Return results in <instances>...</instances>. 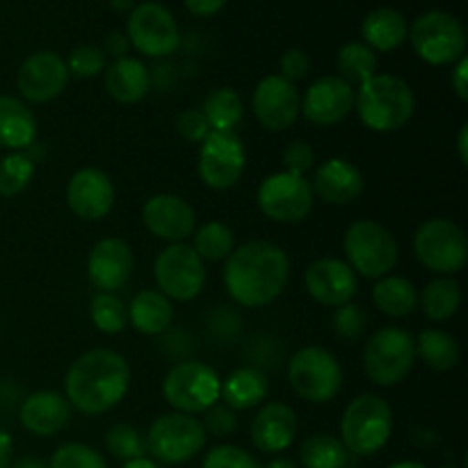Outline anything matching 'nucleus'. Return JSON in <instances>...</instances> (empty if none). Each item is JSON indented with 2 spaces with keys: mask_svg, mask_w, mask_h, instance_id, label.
Masks as SVG:
<instances>
[{
  "mask_svg": "<svg viewBox=\"0 0 468 468\" xmlns=\"http://www.w3.org/2000/svg\"><path fill=\"white\" fill-rule=\"evenodd\" d=\"M291 277L288 254L274 242L254 240L229 254L224 265V286L236 304L259 309L286 291Z\"/></svg>",
  "mask_w": 468,
  "mask_h": 468,
  "instance_id": "obj_1",
  "label": "nucleus"
},
{
  "mask_svg": "<svg viewBox=\"0 0 468 468\" xmlns=\"http://www.w3.org/2000/svg\"><path fill=\"white\" fill-rule=\"evenodd\" d=\"M128 384H131L128 361L119 352L99 347L78 356L67 370L64 398L82 414L99 416L123 400Z\"/></svg>",
  "mask_w": 468,
  "mask_h": 468,
  "instance_id": "obj_2",
  "label": "nucleus"
},
{
  "mask_svg": "<svg viewBox=\"0 0 468 468\" xmlns=\"http://www.w3.org/2000/svg\"><path fill=\"white\" fill-rule=\"evenodd\" d=\"M355 108L366 128L375 133H391L407 126L414 117L416 99L402 78L375 73L355 91Z\"/></svg>",
  "mask_w": 468,
  "mask_h": 468,
  "instance_id": "obj_3",
  "label": "nucleus"
},
{
  "mask_svg": "<svg viewBox=\"0 0 468 468\" xmlns=\"http://www.w3.org/2000/svg\"><path fill=\"white\" fill-rule=\"evenodd\" d=\"M393 432V411L387 400L364 393L346 407L341 419V441L350 455L368 457L382 451Z\"/></svg>",
  "mask_w": 468,
  "mask_h": 468,
  "instance_id": "obj_4",
  "label": "nucleus"
},
{
  "mask_svg": "<svg viewBox=\"0 0 468 468\" xmlns=\"http://www.w3.org/2000/svg\"><path fill=\"white\" fill-rule=\"evenodd\" d=\"M206 434L201 420L190 414H165L151 423L146 434V452L160 464H186L195 460L206 446Z\"/></svg>",
  "mask_w": 468,
  "mask_h": 468,
  "instance_id": "obj_5",
  "label": "nucleus"
},
{
  "mask_svg": "<svg viewBox=\"0 0 468 468\" xmlns=\"http://www.w3.org/2000/svg\"><path fill=\"white\" fill-rule=\"evenodd\" d=\"M347 265L366 279H382L396 268L398 242L388 229L373 219H359L343 238Z\"/></svg>",
  "mask_w": 468,
  "mask_h": 468,
  "instance_id": "obj_6",
  "label": "nucleus"
},
{
  "mask_svg": "<svg viewBox=\"0 0 468 468\" xmlns=\"http://www.w3.org/2000/svg\"><path fill=\"white\" fill-rule=\"evenodd\" d=\"M414 336L400 327H382L368 338L364 350V368L378 387H396L414 368Z\"/></svg>",
  "mask_w": 468,
  "mask_h": 468,
  "instance_id": "obj_7",
  "label": "nucleus"
},
{
  "mask_svg": "<svg viewBox=\"0 0 468 468\" xmlns=\"http://www.w3.org/2000/svg\"><path fill=\"white\" fill-rule=\"evenodd\" d=\"M288 379L300 398L314 405L334 400L343 387V370L336 356L318 346L297 350L288 361Z\"/></svg>",
  "mask_w": 468,
  "mask_h": 468,
  "instance_id": "obj_8",
  "label": "nucleus"
},
{
  "mask_svg": "<svg viewBox=\"0 0 468 468\" xmlns=\"http://www.w3.org/2000/svg\"><path fill=\"white\" fill-rule=\"evenodd\" d=\"M416 55L434 67L455 64L466 55V32L460 18L448 12H425L411 26L410 35Z\"/></svg>",
  "mask_w": 468,
  "mask_h": 468,
  "instance_id": "obj_9",
  "label": "nucleus"
},
{
  "mask_svg": "<svg viewBox=\"0 0 468 468\" xmlns=\"http://www.w3.org/2000/svg\"><path fill=\"white\" fill-rule=\"evenodd\" d=\"M219 382L210 366L201 361H181L167 373L163 396L178 414H204L219 400Z\"/></svg>",
  "mask_w": 468,
  "mask_h": 468,
  "instance_id": "obj_10",
  "label": "nucleus"
},
{
  "mask_svg": "<svg viewBox=\"0 0 468 468\" xmlns=\"http://www.w3.org/2000/svg\"><path fill=\"white\" fill-rule=\"evenodd\" d=\"M416 259L432 272L451 277L460 272L468 261V242L464 231L451 219H428L414 236Z\"/></svg>",
  "mask_w": 468,
  "mask_h": 468,
  "instance_id": "obj_11",
  "label": "nucleus"
},
{
  "mask_svg": "<svg viewBox=\"0 0 468 468\" xmlns=\"http://www.w3.org/2000/svg\"><path fill=\"white\" fill-rule=\"evenodd\" d=\"M154 277L158 291L176 302H190L201 295L206 283L204 261L186 242H174L165 247L154 265Z\"/></svg>",
  "mask_w": 468,
  "mask_h": 468,
  "instance_id": "obj_12",
  "label": "nucleus"
},
{
  "mask_svg": "<svg viewBox=\"0 0 468 468\" xmlns=\"http://www.w3.org/2000/svg\"><path fill=\"white\" fill-rule=\"evenodd\" d=\"M128 44L149 58H167L181 44L176 18L165 5L146 0L135 5L128 16Z\"/></svg>",
  "mask_w": 468,
  "mask_h": 468,
  "instance_id": "obj_13",
  "label": "nucleus"
},
{
  "mask_svg": "<svg viewBox=\"0 0 468 468\" xmlns=\"http://www.w3.org/2000/svg\"><path fill=\"white\" fill-rule=\"evenodd\" d=\"M259 208L272 222H302L314 208V190L304 176L279 172L265 178L259 187Z\"/></svg>",
  "mask_w": 468,
  "mask_h": 468,
  "instance_id": "obj_14",
  "label": "nucleus"
},
{
  "mask_svg": "<svg viewBox=\"0 0 468 468\" xmlns=\"http://www.w3.org/2000/svg\"><path fill=\"white\" fill-rule=\"evenodd\" d=\"M245 144L236 133L210 131L199 149V176L213 190H229L245 172Z\"/></svg>",
  "mask_w": 468,
  "mask_h": 468,
  "instance_id": "obj_15",
  "label": "nucleus"
},
{
  "mask_svg": "<svg viewBox=\"0 0 468 468\" xmlns=\"http://www.w3.org/2000/svg\"><path fill=\"white\" fill-rule=\"evenodd\" d=\"M69 82L67 59L53 50H37L23 59L18 69V91L30 103H48L58 99Z\"/></svg>",
  "mask_w": 468,
  "mask_h": 468,
  "instance_id": "obj_16",
  "label": "nucleus"
},
{
  "mask_svg": "<svg viewBox=\"0 0 468 468\" xmlns=\"http://www.w3.org/2000/svg\"><path fill=\"white\" fill-rule=\"evenodd\" d=\"M302 96L297 91L295 82L286 80L282 76H265L256 85L251 108L256 119L268 131H286L300 117Z\"/></svg>",
  "mask_w": 468,
  "mask_h": 468,
  "instance_id": "obj_17",
  "label": "nucleus"
},
{
  "mask_svg": "<svg viewBox=\"0 0 468 468\" xmlns=\"http://www.w3.org/2000/svg\"><path fill=\"white\" fill-rule=\"evenodd\" d=\"M355 110V87L338 76H324L306 90L300 103L306 122L315 126H334Z\"/></svg>",
  "mask_w": 468,
  "mask_h": 468,
  "instance_id": "obj_18",
  "label": "nucleus"
},
{
  "mask_svg": "<svg viewBox=\"0 0 468 468\" xmlns=\"http://www.w3.org/2000/svg\"><path fill=\"white\" fill-rule=\"evenodd\" d=\"M142 222L155 238L174 245L195 233L197 213L181 197L154 195L142 208Z\"/></svg>",
  "mask_w": 468,
  "mask_h": 468,
  "instance_id": "obj_19",
  "label": "nucleus"
},
{
  "mask_svg": "<svg viewBox=\"0 0 468 468\" xmlns=\"http://www.w3.org/2000/svg\"><path fill=\"white\" fill-rule=\"evenodd\" d=\"M67 204L80 219L99 222L114 206L112 181L101 169H78L67 186Z\"/></svg>",
  "mask_w": 468,
  "mask_h": 468,
  "instance_id": "obj_20",
  "label": "nucleus"
},
{
  "mask_svg": "<svg viewBox=\"0 0 468 468\" xmlns=\"http://www.w3.org/2000/svg\"><path fill=\"white\" fill-rule=\"evenodd\" d=\"M306 291L318 304H350L356 292V272L341 259H318L306 268Z\"/></svg>",
  "mask_w": 468,
  "mask_h": 468,
  "instance_id": "obj_21",
  "label": "nucleus"
},
{
  "mask_svg": "<svg viewBox=\"0 0 468 468\" xmlns=\"http://www.w3.org/2000/svg\"><path fill=\"white\" fill-rule=\"evenodd\" d=\"M133 251L119 238H103L87 256V277L101 292L119 291L133 274Z\"/></svg>",
  "mask_w": 468,
  "mask_h": 468,
  "instance_id": "obj_22",
  "label": "nucleus"
},
{
  "mask_svg": "<svg viewBox=\"0 0 468 468\" xmlns=\"http://www.w3.org/2000/svg\"><path fill=\"white\" fill-rule=\"evenodd\" d=\"M250 434L254 446L261 452H283L292 441H295L297 434V416L292 411V407H288L286 402H268L265 407H261L259 414L254 416L250 425Z\"/></svg>",
  "mask_w": 468,
  "mask_h": 468,
  "instance_id": "obj_23",
  "label": "nucleus"
},
{
  "mask_svg": "<svg viewBox=\"0 0 468 468\" xmlns=\"http://www.w3.org/2000/svg\"><path fill=\"white\" fill-rule=\"evenodd\" d=\"M311 190L324 204H350L364 192V174L356 165L343 158H329L314 174Z\"/></svg>",
  "mask_w": 468,
  "mask_h": 468,
  "instance_id": "obj_24",
  "label": "nucleus"
},
{
  "mask_svg": "<svg viewBox=\"0 0 468 468\" xmlns=\"http://www.w3.org/2000/svg\"><path fill=\"white\" fill-rule=\"evenodd\" d=\"M18 419L27 432L37 437H50L62 432L71 420V405L58 391H37L23 400Z\"/></svg>",
  "mask_w": 468,
  "mask_h": 468,
  "instance_id": "obj_25",
  "label": "nucleus"
},
{
  "mask_svg": "<svg viewBox=\"0 0 468 468\" xmlns=\"http://www.w3.org/2000/svg\"><path fill=\"white\" fill-rule=\"evenodd\" d=\"M268 375L256 366H242L233 370L224 382H219V398L233 411L254 410L268 398Z\"/></svg>",
  "mask_w": 468,
  "mask_h": 468,
  "instance_id": "obj_26",
  "label": "nucleus"
},
{
  "mask_svg": "<svg viewBox=\"0 0 468 468\" xmlns=\"http://www.w3.org/2000/svg\"><path fill=\"white\" fill-rule=\"evenodd\" d=\"M37 137V117L16 96L0 94V146L12 151L30 149Z\"/></svg>",
  "mask_w": 468,
  "mask_h": 468,
  "instance_id": "obj_27",
  "label": "nucleus"
},
{
  "mask_svg": "<svg viewBox=\"0 0 468 468\" xmlns=\"http://www.w3.org/2000/svg\"><path fill=\"white\" fill-rule=\"evenodd\" d=\"M105 90L119 103H137L144 99L151 90L149 69L137 58L114 59L105 69Z\"/></svg>",
  "mask_w": 468,
  "mask_h": 468,
  "instance_id": "obj_28",
  "label": "nucleus"
},
{
  "mask_svg": "<svg viewBox=\"0 0 468 468\" xmlns=\"http://www.w3.org/2000/svg\"><path fill=\"white\" fill-rule=\"evenodd\" d=\"M174 306L160 291H140L128 306V323L146 336H158L172 327Z\"/></svg>",
  "mask_w": 468,
  "mask_h": 468,
  "instance_id": "obj_29",
  "label": "nucleus"
},
{
  "mask_svg": "<svg viewBox=\"0 0 468 468\" xmlns=\"http://www.w3.org/2000/svg\"><path fill=\"white\" fill-rule=\"evenodd\" d=\"M361 35H364V44L368 48L388 53V50H396L407 39L410 26H407L405 16L398 9L378 7L361 23Z\"/></svg>",
  "mask_w": 468,
  "mask_h": 468,
  "instance_id": "obj_30",
  "label": "nucleus"
},
{
  "mask_svg": "<svg viewBox=\"0 0 468 468\" xmlns=\"http://www.w3.org/2000/svg\"><path fill=\"white\" fill-rule=\"evenodd\" d=\"M373 302L388 318H405L419 304V291L410 279L387 274L375 283Z\"/></svg>",
  "mask_w": 468,
  "mask_h": 468,
  "instance_id": "obj_31",
  "label": "nucleus"
},
{
  "mask_svg": "<svg viewBox=\"0 0 468 468\" xmlns=\"http://www.w3.org/2000/svg\"><path fill=\"white\" fill-rule=\"evenodd\" d=\"M416 355L425 361L432 370L446 373V370L457 368L462 359L460 343L443 329H423L414 341Z\"/></svg>",
  "mask_w": 468,
  "mask_h": 468,
  "instance_id": "obj_32",
  "label": "nucleus"
},
{
  "mask_svg": "<svg viewBox=\"0 0 468 468\" xmlns=\"http://www.w3.org/2000/svg\"><path fill=\"white\" fill-rule=\"evenodd\" d=\"M206 122H208L210 131L218 133H233V128L242 122L245 117V103H242L240 94L229 87H219V90L210 91L204 101Z\"/></svg>",
  "mask_w": 468,
  "mask_h": 468,
  "instance_id": "obj_33",
  "label": "nucleus"
},
{
  "mask_svg": "<svg viewBox=\"0 0 468 468\" xmlns=\"http://www.w3.org/2000/svg\"><path fill=\"white\" fill-rule=\"evenodd\" d=\"M462 304V291L460 283L452 277H439L432 279L428 286L420 292V306L423 314L434 323H443V320L452 318Z\"/></svg>",
  "mask_w": 468,
  "mask_h": 468,
  "instance_id": "obj_34",
  "label": "nucleus"
},
{
  "mask_svg": "<svg viewBox=\"0 0 468 468\" xmlns=\"http://www.w3.org/2000/svg\"><path fill=\"white\" fill-rule=\"evenodd\" d=\"M350 457L341 439L332 434H311L300 448V462L304 468H347Z\"/></svg>",
  "mask_w": 468,
  "mask_h": 468,
  "instance_id": "obj_35",
  "label": "nucleus"
},
{
  "mask_svg": "<svg viewBox=\"0 0 468 468\" xmlns=\"http://www.w3.org/2000/svg\"><path fill=\"white\" fill-rule=\"evenodd\" d=\"M336 69L341 73L338 78L350 82L352 87L364 85L378 73V53L361 41H350L338 50Z\"/></svg>",
  "mask_w": 468,
  "mask_h": 468,
  "instance_id": "obj_36",
  "label": "nucleus"
},
{
  "mask_svg": "<svg viewBox=\"0 0 468 468\" xmlns=\"http://www.w3.org/2000/svg\"><path fill=\"white\" fill-rule=\"evenodd\" d=\"M236 238L233 231L224 222H206L204 227L197 229L195 233V245L192 250L199 254L201 261H224L233 251Z\"/></svg>",
  "mask_w": 468,
  "mask_h": 468,
  "instance_id": "obj_37",
  "label": "nucleus"
},
{
  "mask_svg": "<svg viewBox=\"0 0 468 468\" xmlns=\"http://www.w3.org/2000/svg\"><path fill=\"white\" fill-rule=\"evenodd\" d=\"M90 315L103 334H122L128 324V306L114 292H96L90 302Z\"/></svg>",
  "mask_w": 468,
  "mask_h": 468,
  "instance_id": "obj_38",
  "label": "nucleus"
},
{
  "mask_svg": "<svg viewBox=\"0 0 468 468\" xmlns=\"http://www.w3.org/2000/svg\"><path fill=\"white\" fill-rule=\"evenodd\" d=\"M35 176V158L23 151L0 160V197H16L30 186Z\"/></svg>",
  "mask_w": 468,
  "mask_h": 468,
  "instance_id": "obj_39",
  "label": "nucleus"
},
{
  "mask_svg": "<svg viewBox=\"0 0 468 468\" xmlns=\"http://www.w3.org/2000/svg\"><path fill=\"white\" fill-rule=\"evenodd\" d=\"M105 446L110 455L122 462L146 457V439L128 423H114L105 434Z\"/></svg>",
  "mask_w": 468,
  "mask_h": 468,
  "instance_id": "obj_40",
  "label": "nucleus"
},
{
  "mask_svg": "<svg viewBox=\"0 0 468 468\" xmlns=\"http://www.w3.org/2000/svg\"><path fill=\"white\" fill-rule=\"evenodd\" d=\"M48 468H108L103 455L85 443H64L50 457Z\"/></svg>",
  "mask_w": 468,
  "mask_h": 468,
  "instance_id": "obj_41",
  "label": "nucleus"
},
{
  "mask_svg": "<svg viewBox=\"0 0 468 468\" xmlns=\"http://www.w3.org/2000/svg\"><path fill=\"white\" fill-rule=\"evenodd\" d=\"M69 76L76 78H96L105 71V55L99 46L80 44L71 50L67 59Z\"/></svg>",
  "mask_w": 468,
  "mask_h": 468,
  "instance_id": "obj_42",
  "label": "nucleus"
},
{
  "mask_svg": "<svg viewBox=\"0 0 468 468\" xmlns=\"http://www.w3.org/2000/svg\"><path fill=\"white\" fill-rule=\"evenodd\" d=\"M201 468H263L251 457L245 448L231 446V443H222L206 452L204 466Z\"/></svg>",
  "mask_w": 468,
  "mask_h": 468,
  "instance_id": "obj_43",
  "label": "nucleus"
},
{
  "mask_svg": "<svg viewBox=\"0 0 468 468\" xmlns=\"http://www.w3.org/2000/svg\"><path fill=\"white\" fill-rule=\"evenodd\" d=\"M366 327H368V315L359 304H343L334 314V332L346 341L359 338Z\"/></svg>",
  "mask_w": 468,
  "mask_h": 468,
  "instance_id": "obj_44",
  "label": "nucleus"
},
{
  "mask_svg": "<svg viewBox=\"0 0 468 468\" xmlns=\"http://www.w3.org/2000/svg\"><path fill=\"white\" fill-rule=\"evenodd\" d=\"M204 430L206 434H213L215 439H227L231 437L238 430V419L236 411L229 410L227 405H213L208 411H204Z\"/></svg>",
  "mask_w": 468,
  "mask_h": 468,
  "instance_id": "obj_45",
  "label": "nucleus"
},
{
  "mask_svg": "<svg viewBox=\"0 0 468 468\" xmlns=\"http://www.w3.org/2000/svg\"><path fill=\"white\" fill-rule=\"evenodd\" d=\"M176 131L178 135H181L186 142H190V144H201V142L208 137L210 126L208 122H206L201 110L190 108V110H183V112L176 117Z\"/></svg>",
  "mask_w": 468,
  "mask_h": 468,
  "instance_id": "obj_46",
  "label": "nucleus"
},
{
  "mask_svg": "<svg viewBox=\"0 0 468 468\" xmlns=\"http://www.w3.org/2000/svg\"><path fill=\"white\" fill-rule=\"evenodd\" d=\"M315 163V154L306 142L297 140L283 151V165H286V172L297 174V176H304V172H309Z\"/></svg>",
  "mask_w": 468,
  "mask_h": 468,
  "instance_id": "obj_47",
  "label": "nucleus"
},
{
  "mask_svg": "<svg viewBox=\"0 0 468 468\" xmlns=\"http://www.w3.org/2000/svg\"><path fill=\"white\" fill-rule=\"evenodd\" d=\"M279 69H282V73H279V76L286 78V80H291V82H295V80H302V78L309 73L311 59L304 50L291 48L282 55V59H279Z\"/></svg>",
  "mask_w": 468,
  "mask_h": 468,
  "instance_id": "obj_48",
  "label": "nucleus"
},
{
  "mask_svg": "<svg viewBox=\"0 0 468 468\" xmlns=\"http://www.w3.org/2000/svg\"><path fill=\"white\" fill-rule=\"evenodd\" d=\"M451 85L462 101H468V58L466 55L455 62V69H452V76H451Z\"/></svg>",
  "mask_w": 468,
  "mask_h": 468,
  "instance_id": "obj_49",
  "label": "nucleus"
},
{
  "mask_svg": "<svg viewBox=\"0 0 468 468\" xmlns=\"http://www.w3.org/2000/svg\"><path fill=\"white\" fill-rule=\"evenodd\" d=\"M128 37L126 35H122V32H110L108 37H105V41H103V55H110V58H114V59H122V58H126V53H128Z\"/></svg>",
  "mask_w": 468,
  "mask_h": 468,
  "instance_id": "obj_50",
  "label": "nucleus"
},
{
  "mask_svg": "<svg viewBox=\"0 0 468 468\" xmlns=\"http://www.w3.org/2000/svg\"><path fill=\"white\" fill-rule=\"evenodd\" d=\"M187 7V12L195 14V16H213V14H218L219 9L224 7V5L229 3V0H183Z\"/></svg>",
  "mask_w": 468,
  "mask_h": 468,
  "instance_id": "obj_51",
  "label": "nucleus"
},
{
  "mask_svg": "<svg viewBox=\"0 0 468 468\" xmlns=\"http://www.w3.org/2000/svg\"><path fill=\"white\" fill-rule=\"evenodd\" d=\"M457 154H460V163L468 165V126L460 128V135H457Z\"/></svg>",
  "mask_w": 468,
  "mask_h": 468,
  "instance_id": "obj_52",
  "label": "nucleus"
},
{
  "mask_svg": "<svg viewBox=\"0 0 468 468\" xmlns=\"http://www.w3.org/2000/svg\"><path fill=\"white\" fill-rule=\"evenodd\" d=\"M9 455H12V437L0 428V468L7 464Z\"/></svg>",
  "mask_w": 468,
  "mask_h": 468,
  "instance_id": "obj_53",
  "label": "nucleus"
},
{
  "mask_svg": "<svg viewBox=\"0 0 468 468\" xmlns=\"http://www.w3.org/2000/svg\"><path fill=\"white\" fill-rule=\"evenodd\" d=\"M9 468H48V464L37 457H23V460H16Z\"/></svg>",
  "mask_w": 468,
  "mask_h": 468,
  "instance_id": "obj_54",
  "label": "nucleus"
},
{
  "mask_svg": "<svg viewBox=\"0 0 468 468\" xmlns=\"http://www.w3.org/2000/svg\"><path fill=\"white\" fill-rule=\"evenodd\" d=\"M122 468H160L158 462H154L151 457H137V460L126 462Z\"/></svg>",
  "mask_w": 468,
  "mask_h": 468,
  "instance_id": "obj_55",
  "label": "nucleus"
},
{
  "mask_svg": "<svg viewBox=\"0 0 468 468\" xmlns=\"http://www.w3.org/2000/svg\"><path fill=\"white\" fill-rule=\"evenodd\" d=\"M114 12H131L135 7V0H110Z\"/></svg>",
  "mask_w": 468,
  "mask_h": 468,
  "instance_id": "obj_56",
  "label": "nucleus"
},
{
  "mask_svg": "<svg viewBox=\"0 0 468 468\" xmlns=\"http://www.w3.org/2000/svg\"><path fill=\"white\" fill-rule=\"evenodd\" d=\"M263 468H297V466L292 464L288 457H277V460H272L268 466H263Z\"/></svg>",
  "mask_w": 468,
  "mask_h": 468,
  "instance_id": "obj_57",
  "label": "nucleus"
},
{
  "mask_svg": "<svg viewBox=\"0 0 468 468\" xmlns=\"http://www.w3.org/2000/svg\"><path fill=\"white\" fill-rule=\"evenodd\" d=\"M388 468H428V466L420 464V462H398V464H393Z\"/></svg>",
  "mask_w": 468,
  "mask_h": 468,
  "instance_id": "obj_58",
  "label": "nucleus"
}]
</instances>
